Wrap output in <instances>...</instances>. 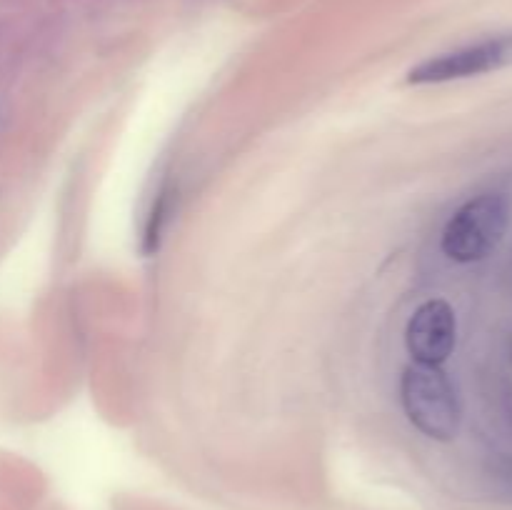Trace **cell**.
<instances>
[{"label": "cell", "instance_id": "1", "mask_svg": "<svg viewBox=\"0 0 512 510\" xmlns=\"http://www.w3.org/2000/svg\"><path fill=\"white\" fill-rule=\"evenodd\" d=\"M405 415L423 435L453 440L460 430V400L440 365L413 363L400 380Z\"/></svg>", "mask_w": 512, "mask_h": 510}, {"label": "cell", "instance_id": "2", "mask_svg": "<svg viewBox=\"0 0 512 510\" xmlns=\"http://www.w3.org/2000/svg\"><path fill=\"white\" fill-rule=\"evenodd\" d=\"M508 230V203L500 195L488 193L468 200L455 210L443 230V253L455 263H475L498 248Z\"/></svg>", "mask_w": 512, "mask_h": 510}, {"label": "cell", "instance_id": "3", "mask_svg": "<svg viewBox=\"0 0 512 510\" xmlns=\"http://www.w3.org/2000/svg\"><path fill=\"white\" fill-rule=\"evenodd\" d=\"M512 65V33L490 35L478 43L463 45L450 53H440L435 58L423 60L408 73V83H450V80L475 78V75L495 73V70Z\"/></svg>", "mask_w": 512, "mask_h": 510}, {"label": "cell", "instance_id": "4", "mask_svg": "<svg viewBox=\"0 0 512 510\" xmlns=\"http://www.w3.org/2000/svg\"><path fill=\"white\" fill-rule=\"evenodd\" d=\"M458 320L445 300H425L405 328V348L420 365H443L453 355Z\"/></svg>", "mask_w": 512, "mask_h": 510}]
</instances>
